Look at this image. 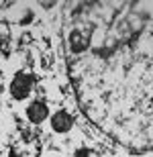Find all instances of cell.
I'll use <instances>...</instances> for the list:
<instances>
[{
    "mask_svg": "<svg viewBox=\"0 0 153 157\" xmlns=\"http://www.w3.org/2000/svg\"><path fill=\"white\" fill-rule=\"evenodd\" d=\"M8 90H10V96L14 100H18V102L27 100L31 96V92H33V76L29 71H17Z\"/></svg>",
    "mask_w": 153,
    "mask_h": 157,
    "instance_id": "obj_1",
    "label": "cell"
},
{
    "mask_svg": "<svg viewBox=\"0 0 153 157\" xmlns=\"http://www.w3.org/2000/svg\"><path fill=\"white\" fill-rule=\"evenodd\" d=\"M27 118H29L33 124H41L43 121L49 118V106L39 98L33 100V102L27 106Z\"/></svg>",
    "mask_w": 153,
    "mask_h": 157,
    "instance_id": "obj_2",
    "label": "cell"
},
{
    "mask_svg": "<svg viewBox=\"0 0 153 157\" xmlns=\"http://www.w3.org/2000/svg\"><path fill=\"white\" fill-rule=\"evenodd\" d=\"M51 128L55 131V133H70L71 127H74V117H71L67 110H57L51 114Z\"/></svg>",
    "mask_w": 153,
    "mask_h": 157,
    "instance_id": "obj_3",
    "label": "cell"
},
{
    "mask_svg": "<svg viewBox=\"0 0 153 157\" xmlns=\"http://www.w3.org/2000/svg\"><path fill=\"white\" fill-rule=\"evenodd\" d=\"M90 47V37L84 35L80 29H74L70 33V49L71 53H84Z\"/></svg>",
    "mask_w": 153,
    "mask_h": 157,
    "instance_id": "obj_4",
    "label": "cell"
},
{
    "mask_svg": "<svg viewBox=\"0 0 153 157\" xmlns=\"http://www.w3.org/2000/svg\"><path fill=\"white\" fill-rule=\"evenodd\" d=\"M76 157H90V151H88V149H78Z\"/></svg>",
    "mask_w": 153,
    "mask_h": 157,
    "instance_id": "obj_5",
    "label": "cell"
}]
</instances>
